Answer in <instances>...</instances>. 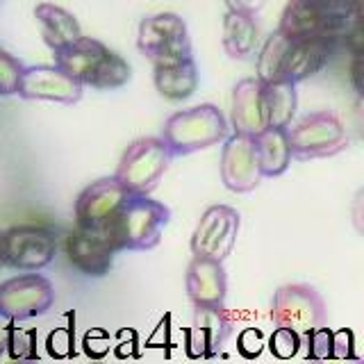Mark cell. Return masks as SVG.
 I'll use <instances>...</instances> for the list:
<instances>
[{
  "mask_svg": "<svg viewBox=\"0 0 364 364\" xmlns=\"http://www.w3.org/2000/svg\"><path fill=\"white\" fill-rule=\"evenodd\" d=\"M362 0H289L278 30L289 39H360Z\"/></svg>",
  "mask_w": 364,
  "mask_h": 364,
  "instance_id": "1",
  "label": "cell"
},
{
  "mask_svg": "<svg viewBox=\"0 0 364 364\" xmlns=\"http://www.w3.org/2000/svg\"><path fill=\"white\" fill-rule=\"evenodd\" d=\"M55 53V66L75 77L82 87L98 91H114L130 82L132 68L119 53L109 50L105 43L91 37H77Z\"/></svg>",
  "mask_w": 364,
  "mask_h": 364,
  "instance_id": "2",
  "label": "cell"
},
{
  "mask_svg": "<svg viewBox=\"0 0 364 364\" xmlns=\"http://www.w3.org/2000/svg\"><path fill=\"white\" fill-rule=\"evenodd\" d=\"M171 221V210L153 200L151 193H130L117 216L109 221L107 232L119 250H151L159 244L164 228Z\"/></svg>",
  "mask_w": 364,
  "mask_h": 364,
  "instance_id": "3",
  "label": "cell"
},
{
  "mask_svg": "<svg viewBox=\"0 0 364 364\" xmlns=\"http://www.w3.org/2000/svg\"><path fill=\"white\" fill-rule=\"evenodd\" d=\"M225 136L228 121L223 112L212 102H203V105L171 114L162 128V139L171 148L173 157L205 151V148L221 144Z\"/></svg>",
  "mask_w": 364,
  "mask_h": 364,
  "instance_id": "4",
  "label": "cell"
},
{
  "mask_svg": "<svg viewBox=\"0 0 364 364\" xmlns=\"http://www.w3.org/2000/svg\"><path fill=\"white\" fill-rule=\"evenodd\" d=\"M173 159V153L162 136H141L134 139L121 155L117 178L128 193H153L159 180Z\"/></svg>",
  "mask_w": 364,
  "mask_h": 364,
  "instance_id": "5",
  "label": "cell"
},
{
  "mask_svg": "<svg viewBox=\"0 0 364 364\" xmlns=\"http://www.w3.org/2000/svg\"><path fill=\"white\" fill-rule=\"evenodd\" d=\"M287 141L291 157L296 159H323L344 153L350 136L333 112H314L307 114L299 123H289L287 128Z\"/></svg>",
  "mask_w": 364,
  "mask_h": 364,
  "instance_id": "6",
  "label": "cell"
},
{
  "mask_svg": "<svg viewBox=\"0 0 364 364\" xmlns=\"http://www.w3.org/2000/svg\"><path fill=\"white\" fill-rule=\"evenodd\" d=\"M136 46H139L141 55L153 62V66H166L193 57L187 23L173 11L146 16L139 23Z\"/></svg>",
  "mask_w": 364,
  "mask_h": 364,
  "instance_id": "7",
  "label": "cell"
},
{
  "mask_svg": "<svg viewBox=\"0 0 364 364\" xmlns=\"http://www.w3.org/2000/svg\"><path fill=\"white\" fill-rule=\"evenodd\" d=\"M326 318H328L326 301L312 284H303V282L282 284L273 294L271 321L278 328H289L296 335L305 337L312 330L326 326Z\"/></svg>",
  "mask_w": 364,
  "mask_h": 364,
  "instance_id": "8",
  "label": "cell"
},
{
  "mask_svg": "<svg viewBox=\"0 0 364 364\" xmlns=\"http://www.w3.org/2000/svg\"><path fill=\"white\" fill-rule=\"evenodd\" d=\"M55 303V287L48 278L37 271H28L26 276L9 278L0 284V316L9 321H28L41 316Z\"/></svg>",
  "mask_w": 364,
  "mask_h": 364,
  "instance_id": "9",
  "label": "cell"
},
{
  "mask_svg": "<svg viewBox=\"0 0 364 364\" xmlns=\"http://www.w3.org/2000/svg\"><path fill=\"white\" fill-rule=\"evenodd\" d=\"M57 253V237L41 225H16L3 235L5 264L16 271H41Z\"/></svg>",
  "mask_w": 364,
  "mask_h": 364,
  "instance_id": "10",
  "label": "cell"
},
{
  "mask_svg": "<svg viewBox=\"0 0 364 364\" xmlns=\"http://www.w3.org/2000/svg\"><path fill=\"white\" fill-rule=\"evenodd\" d=\"M242 216L230 205H212L203 212L191 235V253L223 262L237 244Z\"/></svg>",
  "mask_w": 364,
  "mask_h": 364,
  "instance_id": "11",
  "label": "cell"
},
{
  "mask_svg": "<svg viewBox=\"0 0 364 364\" xmlns=\"http://www.w3.org/2000/svg\"><path fill=\"white\" fill-rule=\"evenodd\" d=\"M130 193L117 178H100L82 189L75 200V225L85 230H102L117 216Z\"/></svg>",
  "mask_w": 364,
  "mask_h": 364,
  "instance_id": "12",
  "label": "cell"
},
{
  "mask_svg": "<svg viewBox=\"0 0 364 364\" xmlns=\"http://www.w3.org/2000/svg\"><path fill=\"white\" fill-rule=\"evenodd\" d=\"M82 82H77L75 77L64 73L60 66H26L21 80L16 96L26 100H50L60 102V105H73L82 98Z\"/></svg>",
  "mask_w": 364,
  "mask_h": 364,
  "instance_id": "13",
  "label": "cell"
},
{
  "mask_svg": "<svg viewBox=\"0 0 364 364\" xmlns=\"http://www.w3.org/2000/svg\"><path fill=\"white\" fill-rule=\"evenodd\" d=\"M66 255L68 262L89 278L107 276L117 248H114L107 228L102 230H85V228H73L66 239Z\"/></svg>",
  "mask_w": 364,
  "mask_h": 364,
  "instance_id": "14",
  "label": "cell"
},
{
  "mask_svg": "<svg viewBox=\"0 0 364 364\" xmlns=\"http://www.w3.org/2000/svg\"><path fill=\"white\" fill-rule=\"evenodd\" d=\"M221 180L225 189H230L235 193H248L262 182L253 136L232 132L223 139Z\"/></svg>",
  "mask_w": 364,
  "mask_h": 364,
  "instance_id": "15",
  "label": "cell"
},
{
  "mask_svg": "<svg viewBox=\"0 0 364 364\" xmlns=\"http://www.w3.org/2000/svg\"><path fill=\"white\" fill-rule=\"evenodd\" d=\"M232 333V318L223 305H193V323L187 335L191 358H212Z\"/></svg>",
  "mask_w": 364,
  "mask_h": 364,
  "instance_id": "16",
  "label": "cell"
},
{
  "mask_svg": "<svg viewBox=\"0 0 364 364\" xmlns=\"http://www.w3.org/2000/svg\"><path fill=\"white\" fill-rule=\"evenodd\" d=\"M335 43L326 39H289L282 57L280 77L299 85L323 71Z\"/></svg>",
  "mask_w": 364,
  "mask_h": 364,
  "instance_id": "17",
  "label": "cell"
},
{
  "mask_svg": "<svg viewBox=\"0 0 364 364\" xmlns=\"http://www.w3.org/2000/svg\"><path fill=\"white\" fill-rule=\"evenodd\" d=\"M185 287L193 305H223L228 296V273L223 262L193 255L187 267Z\"/></svg>",
  "mask_w": 364,
  "mask_h": 364,
  "instance_id": "18",
  "label": "cell"
},
{
  "mask_svg": "<svg viewBox=\"0 0 364 364\" xmlns=\"http://www.w3.org/2000/svg\"><path fill=\"white\" fill-rule=\"evenodd\" d=\"M232 128L239 134L255 136L267 128L262 105V82L257 77L239 80L232 89Z\"/></svg>",
  "mask_w": 364,
  "mask_h": 364,
  "instance_id": "19",
  "label": "cell"
},
{
  "mask_svg": "<svg viewBox=\"0 0 364 364\" xmlns=\"http://www.w3.org/2000/svg\"><path fill=\"white\" fill-rule=\"evenodd\" d=\"M34 18H37L41 37L50 50H57L62 46L75 41L77 37H82V28H80L77 18L60 5L53 3L37 5L34 7Z\"/></svg>",
  "mask_w": 364,
  "mask_h": 364,
  "instance_id": "20",
  "label": "cell"
},
{
  "mask_svg": "<svg viewBox=\"0 0 364 364\" xmlns=\"http://www.w3.org/2000/svg\"><path fill=\"white\" fill-rule=\"evenodd\" d=\"M255 157L262 178H278L291 164V151L284 128H264L253 136Z\"/></svg>",
  "mask_w": 364,
  "mask_h": 364,
  "instance_id": "21",
  "label": "cell"
},
{
  "mask_svg": "<svg viewBox=\"0 0 364 364\" xmlns=\"http://www.w3.org/2000/svg\"><path fill=\"white\" fill-rule=\"evenodd\" d=\"M262 105H264L267 128H287L299 109V91L289 80H271L262 85Z\"/></svg>",
  "mask_w": 364,
  "mask_h": 364,
  "instance_id": "22",
  "label": "cell"
},
{
  "mask_svg": "<svg viewBox=\"0 0 364 364\" xmlns=\"http://www.w3.org/2000/svg\"><path fill=\"white\" fill-rule=\"evenodd\" d=\"M257 21L255 14L228 11L223 18V50L232 60H248L257 46Z\"/></svg>",
  "mask_w": 364,
  "mask_h": 364,
  "instance_id": "23",
  "label": "cell"
},
{
  "mask_svg": "<svg viewBox=\"0 0 364 364\" xmlns=\"http://www.w3.org/2000/svg\"><path fill=\"white\" fill-rule=\"evenodd\" d=\"M155 87L166 100H185L198 89V66L196 62L185 60L166 66H155Z\"/></svg>",
  "mask_w": 364,
  "mask_h": 364,
  "instance_id": "24",
  "label": "cell"
},
{
  "mask_svg": "<svg viewBox=\"0 0 364 364\" xmlns=\"http://www.w3.org/2000/svg\"><path fill=\"white\" fill-rule=\"evenodd\" d=\"M289 37H284L280 30H276L271 37L264 41L257 57V80L262 85L271 82V80H280V66H282V57L287 50Z\"/></svg>",
  "mask_w": 364,
  "mask_h": 364,
  "instance_id": "25",
  "label": "cell"
},
{
  "mask_svg": "<svg viewBox=\"0 0 364 364\" xmlns=\"http://www.w3.org/2000/svg\"><path fill=\"white\" fill-rule=\"evenodd\" d=\"M5 348L9 350V358L14 360H34L37 358V330L32 328H16L11 321L5 328Z\"/></svg>",
  "mask_w": 364,
  "mask_h": 364,
  "instance_id": "26",
  "label": "cell"
},
{
  "mask_svg": "<svg viewBox=\"0 0 364 364\" xmlns=\"http://www.w3.org/2000/svg\"><path fill=\"white\" fill-rule=\"evenodd\" d=\"M23 71H26V64L5 48H0V96H16Z\"/></svg>",
  "mask_w": 364,
  "mask_h": 364,
  "instance_id": "27",
  "label": "cell"
},
{
  "mask_svg": "<svg viewBox=\"0 0 364 364\" xmlns=\"http://www.w3.org/2000/svg\"><path fill=\"white\" fill-rule=\"evenodd\" d=\"M299 346H301V335H296L289 328L276 326V330H273V335L269 339V348L273 355L280 360H289L299 353Z\"/></svg>",
  "mask_w": 364,
  "mask_h": 364,
  "instance_id": "28",
  "label": "cell"
},
{
  "mask_svg": "<svg viewBox=\"0 0 364 364\" xmlns=\"http://www.w3.org/2000/svg\"><path fill=\"white\" fill-rule=\"evenodd\" d=\"M307 339V358L312 360H330L333 358V330L321 326L305 335Z\"/></svg>",
  "mask_w": 364,
  "mask_h": 364,
  "instance_id": "29",
  "label": "cell"
},
{
  "mask_svg": "<svg viewBox=\"0 0 364 364\" xmlns=\"http://www.w3.org/2000/svg\"><path fill=\"white\" fill-rule=\"evenodd\" d=\"M48 353L53 358H68L73 350V330L64 326V328H55L53 333L48 335Z\"/></svg>",
  "mask_w": 364,
  "mask_h": 364,
  "instance_id": "30",
  "label": "cell"
},
{
  "mask_svg": "<svg viewBox=\"0 0 364 364\" xmlns=\"http://www.w3.org/2000/svg\"><path fill=\"white\" fill-rule=\"evenodd\" d=\"M85 348L91 358H102L109 350V335L100 328L89 330V333L85 335Z\"/></svg>",
  "mask_w": 364,
  "mask_h": 364,
  "instance_id": "31",
  "label": "cell"
},
{
  "mask_svg": "<svg viewBox=\"0 0 364 364\" xmlns=\"http://www.w3.org/2000/svg\"><path fill=\"white\" fill-rule=\"evenodd\" d=\"M333 358H355L353 355L350 330H337V333H333Z\"/></svg>",
  "mask_w": 364,
  "mask_h": 364,
  "instance_id": "32",
  "label": "cell"
},
{
  "mask_svg": "<svg viewBox=\"0 0 364 364\" xmlns=\"http://www.w3.org/2000/svg\"><path fill=\"white\" fill-rule=\"evenodd\" d=\"M228 11H242V14H257L267 0H223Z\"/></svg>",
  "mask_w": 364,
  "mask_h": 364,
  "instance_id": "33",
  "label": "cell"
},
{
  "mask_svg": "<svg viewBox=\"0 0 364 364\" xmlns=\"http://www.w3.org/2000/svg\"><path fill=\"white\" fill-rule=\"evenodd\" d=\"M5 337H7V333L5 330H0V353L5 350Z\"/></svg>",
  "mask_w": 364,
  "mask_h": 364,
  "instance_id": "34",
  "label": "cell"
},
{
  "mask_svg": "<svg viewBox=\"0 0 364 364\" xmlns=\"http://www.w3.org/2000/svg\"><path fill=\"white\" fill-rule=\"evenodd\" d=\"M5 264V257H3V235H0V267Z\"/></svg>",
  "mask_w": 364,
  "mask_h": 364,
  "instance_id": "35",
  "label": "cell"
}]
</instances>
